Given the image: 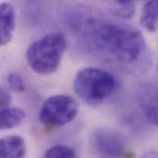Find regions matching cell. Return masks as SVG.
Returning a JSON list of instances; mask_svg holds the SVG:
<instances>
[{
	"mask_svg": "<svg viewBox=\"0 0 158 158\" xmlns=\"http://www.w3.org/2000/svg\"><path fill=\"white\" fill-rule=\"evenodd\" d=\"M83 37L96 52L124 65L141 60L147 49L140 31L103 19H87Z\"/></svg>",
	"mask_w": 158,
	"mask_h": 158,
	"instance_id": "obj_1",
	"label": "cell"
},
{
	"mask_svg": "<svg viewBox=\"0 0 158 158\" xmlns=\"http://www.w3.org/2000/svg\"><path fill=\"white\" fill-rule=\"evenodd\" d=\"M116 89V78L110 72L98 68L81 69L73 81L75 94L90 106L102 104L115 93Z\"/></svg>",
	"mask_w": 158,
	"mask_h": 158,
	"instance_id": "obj_2",
	"label": "cell"
},
{
	"mask_svg": "<svg viewBox=\"0 0 158 158\" xmlns=\"http://www.w3.org/2000/svg\"><path fill=\"white\" fill-rule=\"evenodd\" d=\"M66 48L67 40L63 34L48 33L30 44L26 51L27 63L38 74H52L59 68Z\"/></svg>",
	"mask_w": 158,
	"mask_h": 158,
	"instance_id": "obj_3",
	"label": "cell"
},
{
	"mask_svg": "<svg viewBox=\"0 0 158 158\" xmlns=\"http://www.w3.org/2000/svg\"><path fill=\"white\" fill-rule=\"evenodd\" d=\"M78 112L79 106L73 97L67 94H56L44 102L39 119L47 127H62L72 122Z\"/></svg>",
	"mask_w": 158,
	"mask_h": 158,
	"instance_id": "obj_4",
	"label": "cell"
},
{
	"mask_svg": "<svg viewBox=\"0 0 158 158\" xmlns=\"http://www.w3.org/2000/svg\"><path fill=\"white\" fill-rule=\"evenodd\" d=\"M94 153L101 157H120L127 150L125 137L113 128H98L90 137Z\"/></svg>",
	"mask_w": 158,
	"mask_h": 158,
	"instance_id": "obj_5",
	"label": "cell"
},
{
	"mask_svg": "<svg viewBox=\"0 0 158 158\" xmlns=\"http://www.w3.org/2000/svg\"><path fill=\"white\" fill-rule=\"evenodd\" d=\"M16 26V15L10 3H0V46L9 43Z\"/></svg>",
	"mask_w": 158,
	"mask_h": 158,
	"instance_id": "obj_6",
	"label": "cell"
},
{
	"mask_svg": "<svg viewBox=\"0 0 158 158\" xmlns=\"http://www.w3.org/2000/svg\"><path fill=\"white\" fill-rule=\"evenodd\" d=\"M26 155L24 140L18 135L0 138V157L20 158Z\"/></svg>",
	"mask_w": 158,
	"mask_h": 158,
	"instance_id": "obj_7",
	"label": "cell"
},
{
	"mask_svg": "<svg viewBox=\"0 0 158 158\" xmlns=\"http://www.w3.org/2000/svg\"><path fill=\"white\" fill-rule=\"evenodd\" d=\"M26 118L24 110L17 107H5L0 111V131H6L19 126Z\"/></svg>",
	"mask_w": 158,
	"mask_h": 158,
	"instance_id": "obj_8",
	"label": "cell"
},
{
	"mask_svg": "<svg viewBox=\"0 0 158 158\" xmlns=\"http://www.w3.org/2000/svg\"><path fill=\"white\" fill-rule=\"evenodd\" d=\"M142 26L148 31L157 30V0H147L144 4L140 19Z\"/></svg>",
	"mask_w": 158,
	"mask_h": 158,
	"instance_id": "obj_9",
	"label": "cell"
},
{
	"mask_svg": "<svg viewBox=\"0 0 158 158\" xmlns=\"http://www.w3.org/2000/svg\"><path fill=\"white\" fill-rule=\"evenodd\" d=\"M44 156L49 158H74L77 157V154L71 147L63 144H56L50 147L45 153Z\"/></svg>",
	"mask_w": 158,
	"mask_h": 158,
	"instance_id": "obj_10",
	"label": "cell"
},
{
	"mask_svg": "<svg viewBox=\"0 0 158 158\" xmlns=\"http://www.w3.org/2000/svg\"><path fill=\"white\" fill-rule=\"evenodd\" d=\"M6 82L10 89L17 93H23L26 90V85L20 75L17 73H10L6 77Z\"/></svg>",
	"mask_w": 158,
	"mask_h": 158,
	"instance_id": "obj_11",
	"label": "cell"
},
{
	"mask_svg": "<svg viewBox=\"0 0 158 158\" xmlns=\"http://www.w3.org/2000/svg\"><path fill=\"white\" fill-rule=\"evenodd\" d=\"M9 104H10V94H9V93L6 89L0 87V111L3 108L7 107Z\"/></svg>",
	"mask_w": 158,
	"mask_h": 158,
	"instance_id": "obj_12",
	"label": "cell"
},
{
	"mask_svg": "<svg viewBox=\"0 0 158 158\" xmlns=\"http://www.w3.org/2000/svg\"><path fill=\"white\" fill-rule=\"evenodd\" d=\"M115 1L122 6V5H131V4H132V2H134L136 0H115Z\"/></svg>",
	"mask_w": 158,
	"mask_h": 158,
	"instance_id": "obj_13",
	"label": "cell"
}]
</instances>
